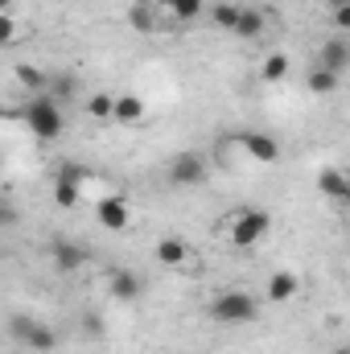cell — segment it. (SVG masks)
I'll use <instances>...</instances> for the list:
<instances>
[{
    "mask_svg": "<svg viewBox=\"0 0 350 354\" xmlns=\"http://www.w3.org/2000/svg\"><path fill=\"white\" fill-rule=\"evenodd\" d=\"M95 218H99L103 231H124V227L132 223V206H128L120 194H107V198L95 202Z\"/></svg>",
    "mask_w": 350,
    "mask_h": 354,
    "instance_id": "6",
    "label": "cell"
},
{
    "mask_svg": "<svg viewBox=\"0 0 350 354\" xmlns=\"http://www.w3.org/2000/svg\"><path fill=\"white\" fill-rule=\"evenodd\" d=\"M338 354H350V346H347V351H338Z\"/></svg>",
    "mask_w": 350,
    "mask_h": 354,
    "instance_id": "29",
    "label": "cell"
},
{
    "mask_svg": "<svg viewBox=\"0 0 350 354\" xmlns=\"http://www.w3.org/2000/svg\"><path fill=\"white\" fill-rule=\"evenodd\" d=\"M317 189H322V198H330V202H350V177L342 169H322L317 174Z\"/></svg>",
    "mask_w": 350,
    "mask_h": 354,
    "instance_id": "11",
    "label": "cell"
},
{
    "mask_svg": "<svg viewBox=\"0 0 350 354\" xmlns=\"http://www.w3.org/2000/svg\"><path fill=\"white\" fill-rule=\"evenodd\" d=\"M83 330H87L91 338H95V334H103V317H99V313H87V317H83Z\"/></svg>",
    "mask_w": 350,
    "mask_h": 354,
    "instance_id": "27",
    "label": "cell"
},
{
    "mask_svg": "<svg viewBox=\"0 0 350 354\" xmlns=\"http://www.w3.org/2000/svg\"><path fill=\"white\" fill-rule=\"evenodd\" d=\"M157 260H161L165 268H181L185 260H190V243H185V239H177V235L161 239V243H157Z\"/></svg>",
    "mask_w": 350,
    "mask_h": 354,
    "instance_id": "15",
    "label": "cell"
},
{
    "mask_svg": "<svg viewBox=\"0 0 350 354\" xmlns=\"http://www.w3.org/2000/svg\"><path fill=\"white\" fill-rule=\"evenodd\" d=\"M330 21H334L342 33H350V4H338V8H330Z\"/></svg>",
    "mask_w": 350,
    "mask_h": 354,
    "instance_id": "26",
    "label": "cell"
},
{
    "mask_svg": "<svg viewBox=\"0 0 350 354\" xmlns=\"http://www.w3.org/2000/svg\"><path fill=\"white\" fill-rule=\"evenodd\" d=\"M87 111L95 115V120H116V95H91L87 99Z\"/></svg>",
    "mask_w": 350,
    "mask_h": 354,
    "instance_id": "20",
    "label": "cell"
},
{
    "mask_svg": "<svg viewBox=\"0 0 350 354\" xmlns=\"http://www.w3.org/2000/svg\"><path fill=\"white\" fill-rule=\"evenodd\" d=\"M12 37H17V21H12V12H0V41L12 46Z\"/></svg>",
    "mask_w": 350,
    "mask_h": 354,
    "instance_id": "25",
    "label": "cell"
},
{
    "mask_svg": "<svg viewBox=\"0 0 350 354\" xmlns=\"http://www.w3.org/2000/svg\"><path fill=\"white\" fill-rule=\"evenodd\" d=\"M239 145H243V153H248L252 161H264V165L280 161V145H276V136H268V132H243Z\"/></svg>",
    "mask_w": 350,
    "mask_h": 354,
    "instance_id": "8",
    "label": "cell"
},
{
    "mask_svg": "<svg viewBox=\"0 0 350 354\" xmlns=\"http://www.w3.org/2000/svg\"><path fill=\"white\" fill-rule=\"evenodd\" d=\"M165 177H169V185H177V189L202 185L206 181V161L198 153H177L174 161H169V169H165Z\"/></svg>",
    "mask_w": 350,
    "mask_h": 354,
    "instance_id": "5",
    "label": "cell"
},
{
    "mask_svg": "<svg viewBox=\"0 0 350 354\" xmlns=\"http://www.w3.org/2000/svg\"><path fill=\"white\" fill-rule=\"evenodd\" d=\"M145 115V99L140 95H120L116 99V124H136Z\"/></svg>",
    "mask_w": 350,
    "mask_h": 354,
    "instance_id": "17",
    "label": "cell"
},
{
    "mask_svg": "<svg viewBox=\"0 0 350 354\" xmlns=\"http://www.w3.org/2000/svg\"><path fill=\"white\" fill-rule=\"evenodd\" d=\"M264 297H268V305H284V301H293V297H297V276H293V272H272Z\"/></svg>",
    "mask_w": 350,
    "mask_h": 354,
    "instance_id": "12",
    "label": "cell"
},
{
    "mask_svg": "<svg viewBox=\"0 0 350 354\" xmlns=\"http://www.w3.org/2000/svg\"><path fill=\"white\" fill-rule=\"evenodd\" d=\"M50 260H54L58 272H79V268L87 264V248L75 243V239H54L50 243Z\"/></svg>",
    "mask_w": 350,
    "mask_h": 354,
    "instance_id": "7",
    "label": "cell"
},
{
    "mask_svg": "<svg viewBox=\"0 0 350 354\" xmlns=\"http://www.w3.org/2000/svg\"><path fill=\"white\" fill-rule=\"evenodd\" d=\"M284 75H288V58H284V54H268L264 66H260V79L264 83H280Z\"/></svg>",
    "mask_w": 350,
    "mask_h": 354,
    "instance_id": "18",
    "label": "cell"
},
{
    "mask_svg": "<svg viewBox=\"0 0 350 354\" xmlns=\"http://www.w3.org/2000/svg\"><path fill=\"white\" fill-rule=\"evenodd\" d=\"M17 75H21V83L33 91V95H46V83H50V79H46L37 66H17Z\"/></svg>",
    "mask_w": 350,
    "mask_h": 354,
    "instance_id": "22",
    "label": "cell"
},
{
    "mask_svg": "<svg viewBox=\"0 0 350 354\" xmlns=\"http://www.w3.org/2000/svg\"><path fill=\"white\" fill-rule=\"evenodd\" d=\"M54 4H66V0H54Z\"/></svg>",
    "mask_w": 350,
    "mask_h": 354,
    "instance_id": "30",
    "label": "cell"
},
{
    "mask_svg": "<svg viewBox=\"0 0 350 354\" xmlns=\"http://www.w3.org/2000/svg\"><path fill=\"white\" fill-rule=\"evenodd\" d=\"M8 334H12L25 351H37V354H50L58 346L54 326H46V322H37V317H25V313H17V317L8 322Z\"/></svg>",
    "mask_w": 350,
    "mask_h": 354,
    "instance_id": "4",
    "label": "cell"
},
{
    "mask_svg": "<svg viewBox=\"0 0 350 354\" xmlns=\"http://www.w3.org/2000/svg\"><path fill=\"white\" fill-rule=\"evenodd\" d=\"M21 115H25V128H29L37 140H58L62 128H66L62 103H58L54 95H33V99L21 107Z\"/></svg>",
    "mask_w": 350,
    "mask_h": 354,
    "instance_id": "1",
    "label": "cell"
},
{
    "mask_svg": "<svg viewBox=\"0 0 350 354\" xmlns=\"http://www.w3.org/2000/svg\"><path fill=\"white\" fill-rule=\"evenodd\" d=\"M239 12H243L239 4H227V0H223V4H210V12H206V17H210V25H219V29L235 33V25H239Z\"/></svg>",
    "mask_w": 350,
    "mask_h": 354,
    "instance_id": "16",
    "label": "cell"
},
{
    "mask_svg": "<svg viewBox=\"0 0 350 354\" xmlns=\"http://www.w3.org/2000/svg\"><path fill=\"white\" fill-rule=\"evenodd\" d=\"M268 231H272V214H268V210H256V206H239V210H235V218L227 223L231 248H239V252L256 248Z\"/></svg>",
    "mask_w": 350,
    "mask_h": 354,
    "instance_id": "2",
    "label": "cell"
},
{
    "mask_svg": "<svg viewBox=\"0 0 350 354\" xmlns=\"http://www.w3.org/2000/svg\"><path fill=\"white\" fill-rule=\"evenodd\" d=\"M317 66H326V71L342 75V71L350 66V41H347V37H330V41L322 46V54H317Z\"/></svg>",
    "mask_w": 350,
    "mask_h": 354,
    "instance_id": "10",
    "label": "cell"
},
{
    "mask_svg": "<svg viewBox=\"0 0 350 354\" xmlns=\"http://www.w3.org/2000/svg\"><path fill=\"white\" fill-rule=\"evenodd\" d=\"M165 4V12L181 21V25H190V21H198V17H206L210 8H206V0H161Z\"/></svg>",
    "mask_w": 350,
    "mask_h": 354,
    "instance_id": "14",
    "label": "cell"
},
{
    "mask_svg": "<svg viewBox=\"0 0 350 354\" xmlns=\"http://www.w3.org/2000/svg\"><path fill=\"white\" fill-rule=\"evenodd\" d=\"M206 313L214 317V322H223V326H243V322H256V313H260V305H256V297L252 292H219L210 305H206Z\"/></svg>",
    "mask_w": 350,
    "mask_h": 354,
    "instance_id": "3",
    "label": "cell"
},
{
    "mask_svg": "<svg viewBox=\"0 0 350 354\" xmlns=\"http://www.w3.org/2000/svg\"><path fill=\"white\" fill-rule=\"evenodd\" d=\"M264 25H268V12L264 8H243L239 12V25H235V37L256 41V37H264Z\"/></svg>",
    "mask_w": 350,
    "mask_h": 354,
    "instance_id": "13",
    "label": "cell"
},
{
    "mask_svg": "<svg viewBox=\"0 0 350 354\" xmlns=\"http://www.w3.org/2000/svg\"><path fill=\"white\" fill-rule=\"evenodd\" d=\"M58 177H62V181H71V185H83V181L95 177V174H91L87 165H79V161H66V165L58 169Z\"/></svg>",
    "mask_w": 350,
    "mask_h": 354,
    "instance_id": "24",
    "label": "cell"
},
{
    "mask_svg": "<svg viewBox=\"0 0 350 354\" xmlns=\"http://www.w3.org/2000/svg\"><path fill=\"white\" fill-rule=\"evenodd\" d=\"M50 91H54V99H58V103H71V95L79 91V83H75L71 75H54V83H50Z\"/></svg>",
    "mask_w": 350,
    "mask_h": 354,
    "instance_id": "23",
    "label": "cell"
},
{
    "mask_svg": "<svg viewBox=\"0 0 350 354\" xmlns=\"http://www.w3.org/2000/svg\"><path fill=\"white\" fill-rule=\"evenodd\" d=\"M338 4H350V0H330V8H338Z\"/></svg>",
    "mask_w": 350,
    "mask_h": 354,
    "instance_id": "28",
    "label": "cell"
},
{
    "mask_svg": "<svg viewBox=\"0 0 350 354\" xmlns=\"http://www.w3.org/2000/svg\"><path fill=\"white\" fill-rule=\"evenodd\" d=\"M107 292H111V301H124V305H132V301L140 297V276H132V272L116 268V272L107 276Z\"/></svg>",
    "mask_w": 350,
    "mask_h": 354,
    "instance_id": "9",
    "label": "cell"
},
{
    "mask_svg": "<svg viewBox=\"0 0 350 354\" xmlns=\"http://www.w3.org/2000/svg\"><path fill=\"white\" fill-rule=\"evenodd\" d=\"M54 202L62 206V210H71V206H79V185H71V181H54Z\"/></svg>",
    "mask_w": 350,
    "mask_h": 354,
    "instance_id": "21",
    "label": "cell"
},
{
    "mask_svg": "<svg viewBox=\"0 0 350 354\" xmlns=\"http://www.w3.org/2000/svg\"><path fill=\"white\" fill-rule=\"evenodd\" d=\"M334 87H338V75L334 71H326V66H313L309 71V91L313 95H330Z\"/></svg>",
    "mask_w": 350,
    "mask_h": 354,
    "instance_id": "19",
    "label": "cell"
}]
</instances>
